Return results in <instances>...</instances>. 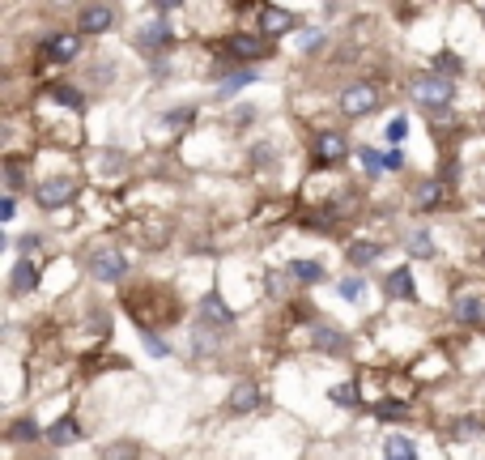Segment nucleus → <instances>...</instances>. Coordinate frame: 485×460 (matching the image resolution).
Wrapping results in <instances>:
<instances>
[{
	"instance_id": "nucleus-1",
	"label": "nucleus",
	"mask_w": 485,
	"mask_h": 460,
	"mask_svg": "<svg viewBox=\"0 0 485 460\" xmlns=\"http://www.w3.org/2000/svg\"><path fill=\"white\" fill-rule=\"evenodd\" d=\"M452 82L447 77H438V73H421V77H413V99L426 107V111H443L447 102H452Z\"/></svg>"
},
{
	"instance_id": "nucleus-2",
	"label": "nucleus",
	"mask_w": 485,
	"mask_h": 460,
	"mask_svg": "<svg viewBox=\"0 0 485 460\" xmlns=\"http://www.w3.org/2000/svg\"><path fill=\"white\" fill-rule=\"evenodd\" d=\"M379 107V90L375 85H349V90H340V111L345 115H366Z\"/></svg>"
},
{
	"instance_id": "nucleus-3",
	"label": "nucleus",
	"mask_w": 485,
	"mask_h": 460,
	"mask_svg": "<svg viewBox=\"0 0 485 460\" xmlns=\"http://www.w3.org/2000/svg\"><path fill=\"white\" fill-rule=\"evenodd\" d=\"M73 192H77V183L73 180H48V183H39L34 200H39L43 209H65L68 200H73Z\"/></svg>"
},
{
	"instance_id": "nucleus-4",
	"label": "nucleus",
	"mask_w": 485,
	"mask_h": 460,
	"mask_svg": "<svg viewBox=\"0 0 485 460\" xmlns=\"http://www.w3.org/2000/svg\"><path fill=\"white\" fill-rule=\"evenodd\" d=\"M39 51H43L48 60H56V65H68V60L81 51V39H77V34H48Z\"/></svg>"
},
{
	"instance_id": "nucleus-5",
	"label": "nucleus",
	"mask_w": 485,
	"mask_h": 460,
	"mask_svg": "<svg viewBox=\"0 0 485 460\" xmlns=\"http://www.w3.org/2000/svg\"><path fill=\"white\" fill-rule=\"evenodd\" d=\"M137 43H141L146 51H162V48H171V43H175V31H171V22L154 17L149 26H141V31H137Z\"/></svg>"
},
{
	"instance_id": "nucleus-6",
	"label": "nucleus",
	"mask_w": 485,
	"mask_h": 460,
	"mask_svg": "<svg viewBox=\"0 0 485 460\" xmlns=\"http://www.w3.org/2000/svg\"><path fill=\"white\" fill-rule=\"evenodd\" d=\"M345 154H349V146H345L340 132H320V137H315V163L320 166H337Z\"/></svg>"
},
{
	"instance_id": "nucleus-7",
	"label": "nucleus",
	"mask_w": 485,
	"mask_h": 460,
	"mask_svg": "<svg viewBox=\"0 0 485 460\" xmlns=\"http://www.w3.org/2000/svg\"><path fill=\"white\" fill-rule=\"evenodd\" d=\"M90 273L98 281H119L128 273V261L119 256V252H94V261H90Z\"/></svg>"
},
{
	"instance_id": "nucleus-8",
	"label": "nucleus",
	"mask_w": 485,
	"mask_h": 460,
	"mask_svg": "<svg viewBox=\"0 0 485 460\" xmlns=\"http://www.w3.org/2000/svg\"><path fill=\"white\" fill-rule=\"evenodd\" d=\"M81 22V31L85 34H102V31H111V22H115V9L111 4H85L77 13Z\"/></svg>"
},
{
	"instance_id": "nucleus-9",
	"label": "nucleus",
	"mask_w": 485,
	"mask_h": 460,
	"mask_svg": "<svg viewBox=\"0 0 485 460\" xmlns=\"http://www.w3.org/2000/svg\"><path fill=\"white\" fill-rule=\"evenodd\" d=\"M230 56H239V60H264L269 56V43L260 39V34H234L226 43Z\"/></svg>"
},
{
	"instance_id": "nucleus-10",
	"label": "nucleus",
	"mask_w": 485,
	"mask_h": 460,
	"mask_svg": "<svg viewBox=\"0 0 485 460\" xmlns=\"http://www.w3.org/2000/svg\"><path fill=\"white\" fill-rule=\"evenodd\" d=\"M200 315H205V329H213V332L230 329V320H234V315H230V307H226V303H222L217 295H205V298H200Z\"/></svg>"
},
{
	"instance_id": "nucleus-11",
	"label": "nucleus",
	"mask_w": 485,
	"mask_h": 460,
	"mask_svg": "<svg viewBox=\"0 0 485 460\" xmlns=\"http://www.w3.org/2000/svg\"><path fill=\"white\" fill-rule=\"evenodd\" d=\"M384 286H388V295H392V298H401V303H413V298H418V281H413V273H409V264L392 269Z\"/></svg>"
},
{
	"instance_id": "nucleus-12",
	"label": "nucleus",
	"mask_w": 485,
	"mask_h": 460,
	"mask_svg": "<svg viewBox=\"0 0 485 460\" xmlns=\"http://www.w3.org/2000/svg\"><path fill=\"white\" fill-rule=\"evenodd\" d=\"M34 286H39V264H34V261H17L13 264V278H9V290H13V295H34Z\"/></svg>"
},
{
	"instance_id": "nucleus-13",
	"label": "nucleus",
	"mask_w": 485,
	"mask_h": 460,
	"mask_svg": "<svg viewBox=\"0 0 485 460\" xmlns=\"http://www.w3.org/2000/svg\"><path fill=\"white\" fill-rule=\"evenodd\" d=\"M260 26H264V34H290L294 31V17L286 13V9H277V4H269V9H260Z\"/></svg>"
},
{
	"instance_id": "nucleus-14",
	"label": "nucleus",
	"mask_w": 485,
	"mask_h": 460,
	"mask_svg": "<svg viewBox=\"0 0 485 460\" xmlns=\"http://www.w3.org/2000/svg\"><path fill=\"white\" fill-rule=\"evenodd\" d=\"M260 405V388L251 384V379H242V384H234V393H230V410L234 413H251Z\"/></svg>"
},
{
	"instance_id": "nucleus-15",
	"label": "nucleus",
	"mask_w": 485,
	"mask_h": 460,
	"mask_svg": "<svg viewBox=\"0 0 485 460\" xmlns=\"http://www.w3.org/2000/svg\"><path fill=\"white\" fill-rule=\"evenodd\" d=\"M455 315H460L464 324H481V315H485L481 295H472V290H464V295L455 298Z\"/></svg>"
},
{
	"instance_id": "nucleus-16",
	"label": "nucleus",
	"mask_w": 485,
	"mask_h": 460,
	"mask_svg": "<svg viewBox=\"0 0 485 460\" xmlns=\"http://www.w3.org/2000/svg\"><path fill=\"white\" fill-rule=\"evenodd\" d=\"M77 439H81L77 418H60V422L48 430V444H56V447H68V444H77Z\"/></svg>"
},
{
	"instance_id": "nucleus-17",
	"label": "nucleus",
	"mask_w": 485,
	"mask_h": 460,
	"mask_svg": "<svg viewBox=\"0 0 485 460\" xmlns=\"http://www.w3.org/2000/svg\"><path fill=\"white\" fill-rule=\"evenodd\" d=\"M311 341L320 345V349H328V354H340V349H345V337H340L337 329H328V324H315V329H311Z\"/></svg>"
},
{
	"instance_id": "nucleus-18",
	"label": "nucleus",
	"mask_w": 485,
	"mask_h": 460,
	"mask_svg": "<svg viewBox=\"0 0 485 460\" xmlns=\"http://www.w3.org/2000/svg\"><path fill=\"white\" fill-rule=\"evenodd\" d=\"M384 460H421V456H418V447L409 444L404 435H392L388 444H384Z\"/></svg>"
},
{
	"instance_id": "nucleus-19",
	"label": "nucleus",
	"mask_w": 485,
	"mask_h": 460,
	"mask_svg": "<svg viewBox=\"0 0 485 460\" xmlns=\"http://www.w3.org/2000/svg\"><path fill=\"white\" fill-rule=\"evenodd\" d=\"M384 256V243H371V239H362V243H349V264H371Z\"/></svg>"
},
{
	"instance_id": "nucleus-20",
	"label": "nucleus",
	"mask_w": 485,
	"mask_h": 460,
	"mask_svg": "<svg viewBox=\"0 0 485 460\" xmlns=\"http://www.w3.org/2000/svg\"><path fill=\"white\" fill-rule=\"evenodd\" d=\"M48 99H56L60 107H73V111H85V99H81L73 85H51L48 90Z\"/></svg>"
},
{
	"instance_id": "nucleus-21",
	"label": "nucleus",
	"mask_w": 485,
	"mask_h": 460,
	"mask_svg": "<svg viewBox=\"0 0 485 460\" xmlns=\"http://www.w3.org/2000/svg\"><path fill=\"white\" fill-rule=\"evenodd\" d=\"M290 273H294L298 281L315 286V281H323V264H320V261H294V264H290Z\"/></svg>"
},
{
	"instance_id": "nucleus-22",
	"label": "nucleus",
	"mask_w": 485,
	"mask_h": 460,
	"mask_svg": "<svg viewBox=\"0 0 485 460\" xmlns=\"http://www.w3.org/2000/svg\"><path fill=\"white\" fill-rule=\"evenodd\" d=\"M460 68H464V65H460V56H455V51H438V56H435V73H438V77H455Z\"/></svg>"
},
{
	"instance_id": "nucleus-23",
	"label": "nucleus",
	"mask_w": 485,
	"mask_h": 460,
	"mask_svg": "<svg viewBox=\"0 0 485 460\" xmlns=\"http://www.w3.org/2000/svg\"><path fill=\"white\" fill-rule=\"evenodd\" d=\"M251 77H256L251 68H242V73H230L226 82H222V94H226V99H230V94H239V90H242L247 82H251Z\"/></svg>"
},
{
	"instance_id": "nucleus-24",
	"label": "nucleus",
	"mask_w": 485,
	"mask_h": 460,
	"mask_svg": "<svg viewBox=\"0 0 485 460\" xmlns=\"http://www.w3.org/2000/svg\"><path fill=\"white\" fill-rule=\"evenodd\" d=\"M328 396H332L337 405H345V410H354V405H357V388H354V384H337Z\"/></svg>"
},
{
	"instance_id": "nucleus-25",
	"label": "nucleus",
	"mask_w": 485,
	"mask_h": 460,
	"mask_svg": "<svg viewBox=\"0 0 485 460\" xmlns=\"http://www.w3.org/2000/svg\"><path fill=\"white\" fill-rule=\"evenodd\" d=\"M357 158H362V166H366L371 175H384V171H388L384 154H375V149H357Z\"/></svg>"
},
{
	"instance_id": "nucleus-26",
	"label": "nucleus",
	"mask_w": 485,
	"mask_h": 460,
	"mask_svg": "<svg viewBox=\"0 0 485 460\" xmlns=\"http://www.w3.org/2000/svg\"><path fill=\"white\" fill-rule=\"evenodd\" d=\"M141 337H146V349L154 354V358H166V354H171V345L162 341V337H158L154 329H141Z\"/></svg>"
},
{
	"instance_id": "nucleus-27",
	"label": "nucleus",
	"mask_w": 485,
	"mask_h": 460,
	"mask_svg": "<svg viewBox=\"0 0 485 460\" xmlns=\"http://www.w3.org/2000/svg\"><path fill=\"white\" fill-rule=\"evenodd\" d=\"M9 435H13L17 444H26V439H39V422L22 418V422H13V430H9Z\"/></svg>"
},
{
	"instance_id": "nucleus-28",
	"label": "nucleus",
	"mask_w": 485,
	"mask_h": 460,
	"mask_svg": "<svg viewBox=\"0 0 485 460\" xmlns=\"http://www.w3.org/2000/svg\"><path fill=\"white\" fill-rule=\"evenodd\" d=\"M452 435L455 439H472V435H481V422H472V418H460L452 427Z\"/></svg>"
},
{
	"instance_id": "nucleus-29",
	"label": "nucleus",
	"mask_w": 485,
	"mask_h": 460,
	"mask_svg": "<svg viewBox=\"0 0 485 460\" xmlns=\"http://www.w3.org/2000/svg\"><path fill=\"white\" fill-rule=\"evenodd\" d=\"M375 413H379V418H401V413H409V405H404V401H379Z\"/></svg>"
},
{
	"instance_id": "nucleus-30",
	"label": "nucleus",
	"mask_w": 485,
	"mask_h": 460,
	"mask_svg": "<svg viewBox=\"0 0 485 460\" xmlns=\"http://www.w3.org/2000/svg\"><path fill=\"white\" fill-rule=\"evenodd\" d=\"M438 192H443L438 183H426V188H421V197H418V205H421V209H435V205H438Z\"/></svg>"
},
{
	"instance_id": "nucleus-31",
	"label": "nucleus",
	"mask_w": 485,
	"mask_h": 460,
	"mask_svg": "<svg viewBox=\"0 0 485 460\" xmlns=\"http://www.w3.org/2000/svg\"><path fill=\"white\" fill-rule=\"evenodd\" d=\"M340 298L357 303V298H362V281H357V278H345V281H340Z\"/></svg>"
},
{
	"instance_id": "nucleus-32",
	"label": "nucleus",
	"mask_w": 485,
	"mask_h": 460,
	"mask_svg": "<svg viewBox=\"0 0 485 460\" xmlns=\"http://www.w3.org/2000/svg\"><path fill=\"white\" fill-rule=\"evenodd\" d=\"M404 132H409V119H404V115H396V119L388 124V141L396 146V141H404Z\"/></svg>"
},
{
	"instance_id": "nucleus-33",
	"label": "nucleus",
	"mask_w": 485,
	"mask_h": 460,
	"mask_svg": "<svg viewBox=\"0 0 485 460\" xmlns=\"http://www.w3.org/2000/svg\"><path fill=\"white\" fill-rule=\"evenodd\" d=\"M409 247H413L418 256H430V234H426V230H418V234L409 239Z\"/></svg>"
},
{
	"instance_id": "nucleus-34",
	"label": "nucleus",
	"mask_w": 485,
	"mask_h": 460,
	"mask_svg": "<svg viewBox=\"0 0 485 460\" xmlns=\"http://www.w3.org/2000/svg\"><path fill=\"white\" fill-rule=\"evenodd\" d=\"M188 119H192V111H188V107H183V111L166 115V119H162V124H171V128H179V124H188Z\"/></svg>"
},
{
	"instance_id": "nucleus-35",
	"label": "nucleus",
	"mask_w": 485,
	"mask_h": 460,
	"mask_svg": "<svg viewBox=\"0 0 485 460\" xmlns=\"http://www.w3.org/2000/svg\"><path fill=\"white\" fill-rule=\"evenodd\" d=\"M384 163H388V171H401V166H404V158H401V154H396V149H388V154H384Z\"/></svg>"
},
{
	"instance_id": "nucleus-36",
	"label": "nucleus",
	"mask_w": 485,
	"mask_h": 460,
	"mask_svg": "<svg viewBox=\"0 0 485 460\" xmlns=\"http://www.w3.org/2000/svg\"><path fill=\"white\" fill-rule=\"evenodd\" d=\"M13 214H17V205H13V197H4V205H0V217H4V222H13Z\"/></svg>"
},
{
	"instance_id": "nucleus-37",
	"label": "nucleus",
	"mask_w": 485,
	"mask_h": 460,
	"mask_svg": "<svg viewBox=\"0 0 485 460\" xmlns=\"http://www.w3.org/2000/svg\"><path fill=\"white\" fill-rule=\"evenodd\" d=\"M22 183V163H9V188H17Z\"/></svg>"
}]
</instances>
